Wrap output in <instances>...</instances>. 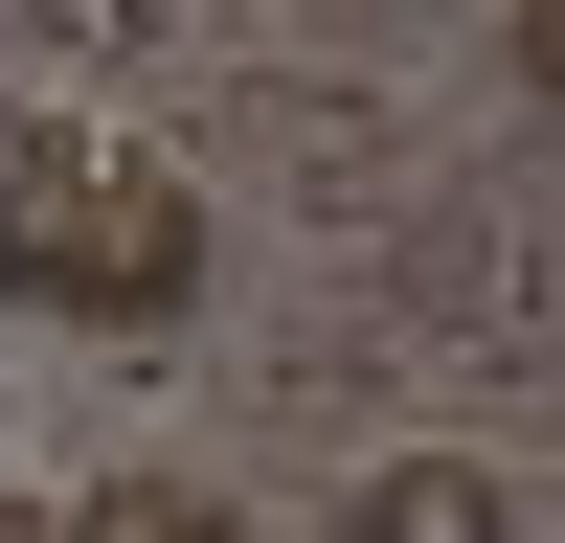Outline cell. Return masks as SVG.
Masks as SVG:
<instances>
[{
  "label": "cell",
  "instance_id": "obj_1",
  "mask_svg": "<svg viewBox=\"0 0 565 543\" xmlns=\"http://www.w3.org/2000/svg\"><path fill=\"white\" fill-rule=\"evenodd\" d=\"M204 181L159 159V136H114V181H90V272H68V317L90 340H181V317H204Z\"/></svg>",
  "mask_w": 565,
  "mask_h": 543
},
{
  "label": "cell",
  "instance_id": "obj_4",
  "mask_svg": "<svg viewBox=\"0 0 565 543\" xmlns=\"http://www.w3.org/2000/svg\"><path fill=\"white\" fill-rule=\"evenodd\" d=\"M45 543H249V498H226L204 453H114L90 498H45Z\"/></svg>",
  "mask_w": 565,
  "mask_h": 543
},
{
  "label": "cell",
  "instance_id": "obj_5",
  "mask_svg": "<svg viewBox=\"0 0 565 543\" xmlns=\"http://www.w3.org/2000/svg\"><path fill=\"white\" fill-rule=\"evenodd\" d=\"M0 543H45V498H0Z\"/></svg>",
  "mask_w": 565,
  "mask_h": 543
},
{
  "label": "cell",
  "instance_id": "obj_3",
  "mask_svg": "<svg viewBox=\"0 0 565 543\" xmlns=\"http://www.w3.org/2000/svg\"><path fill=\"white\" fill-rule=\"evenodd\" d=\"M340 521L362 543H521V453H385Z\"/></svg>",
  "mask_w": 565,
  "mask_h": 543
},
{
  "label": "cell",
  "instance_id": "obj_2",
  "mask_svg": "<svg viewBox=\"0 0 565 543\" xmlns=\"http://www.w3.org/2000/svg\"><path fill=\"white\" fill-rule=\"evenodd\" d=\"M90 181H114V136H90V114H0V295L68 317V272H90Z\"/></svg>",
  "mask_w": 565,
  "mask_h": 543
}]
</instances>
